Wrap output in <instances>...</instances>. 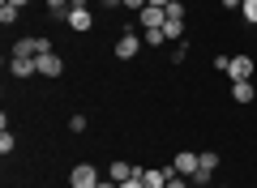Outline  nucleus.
Segmentation results:
<instances>
[{"label":"nucleus","mask_w":257,"mask_h":188,"mask_svg":"<svg viewBox=\"0 0 257 188\" xmlns=\"http://www.w3.org/2000/svg\"><path fill=\"white\" fill-rule=\"evenodd\" d=\"M73 5H86V9H90V0H73Z\"/></svg>","instance_id":"obj_29"},{"label":"nucleus","mask_w":257,"mask_h":188,"mask_svg":"<svg viewBox=\"0 0 257 188\" xmlns=\"http://www.w3.org/2000/svg\"><path fill=\"white\" fill-rule=\"evenodd\" d=\"M64 26L77 30V35H86V30L94 26V18H90V9H86V5H73V9L64 13Z\"/></svg>","instance_id":"obj_2"},{"label":"nucleus","mask_w":257,"mask_h":188,"mask_svg":"<svg viewBox=\"0 0 257 188\" xmlns=\"http://www.w3.org/2000/svg\"><path fill=\"white\" fill-rule=\"evenodd\" d=\"M167 188H193V184H189V175H176V171H172V179H167Z\"/></svg>","instance_id":"obj_20"},{"label":"nucleus","mask_w":257,"mask_h":188,"mask_svg":"<svg viewBox=\"0 0 257 188\" xmlns=\"http://www.w3.org/2000/svg\"><path fill=\"white\" fill-rule=\"evenodd\" d=\"M227 77L231 81H253V60L248 56H227Z\"/></svg>","instance_id":"obj_3"},{"label":"nucleus","mask_w":257,"mask_h":188,"mask_svg":"<svg viewBox=\"0 0 257 188\" xmlns=\"http://www.w3.org/2000/svg\"><path fill=\"white\" fill-rule=\"evenodd\" d=\"M219 188H227V184H219Z\"/></svg>","instance_id":"obj_30"},{"label":"nucleus","mask_w":257,"mask_h":188,"mask_svg":"<svg viewBox=\"0 0 257 188\" xmlns=\"http://www.w3.org/2000/svg\"><path fill=\"white\" fill-rule=\"evenodd\" d=\"M133 175H138V167H133V162H111V175H107V179L124 184V179H133Z\"/></svg>","instance_id":"obj_10"},{"label":"nucleus","mask_w":257,"mask_h":188,"mask_svg":"<svg viewBox=\"0 0 257 188\" xmlns=\"http://www.w3.org/2000/svg\"><path fill=\"white\" fill-rule=\"evenodd\" d=\"M197 167H202V162H197V154H189V150H180V154H176V162H172L176 175H189V179H193V171H197Z\"/></svg>","instance_id":"obj_6"},{"label":"nucleus","mask_w":257,"mask_h":188,"mask_svg":"<svg viewBox=\"0 0 257 188\" xmlns=\"http://www.w3.org/2000/svg\"><path fill=\"white\" fill-rule=\"evenodd\" d=\"M240 13H244L248 26H257V0H244V5H240Z\"/></svg>","instance_id":"obj_17"},{"label":"nucleus","mask_w":257,"mask_h":188,"mask_svg":"<svg viewBox=\"0 0 257 188\" xmlns=\"http://www.w3.org/2000/svg\"><path fill=\"white\" fill-rule=\"evenodd\" d=\"M138 52H142V39L133 35V30H124V35L116 39V60H133Z\"/></svg>","instance_id":"obj_5"},{"label":"nucleus","mask_w":257,"mask_h":188,"mask_svg":"<svg viewBox=\"0 0 257 188\" xmlns=\"http://www.w3.org/2000/svg\"><path fill=\"white\" fill-rule=\"evenodd\" d=\"M13 145H18V137H13L9 128H5V133H0V154H5V158H9V154H13Z\"/></svg>","instance_id":"obj_16"},{"label":"nucleus","mask_w":257,"mask_h":188,"mask_svg":"<svg viewBox=\"0 0 257 188\" xmlns=\"http://www.w3.org/2000/svg\"><path fill=\"white\" fill-rule=\"evenodd\" d=\"M103 5H107V9H124V0H103Z\"/></svg>","instance_id":"obj_27"},{"label":"nucleus","mask_w":257,"mask_h":188,"mask_svg":"<svg viewBox=\"0 0 257 188\" xmlns=\"http://www.w3.org/2000/svg\"><path fill=\"white\" fill-rule=\"evenodd\" d=\"M124 9H146V0H124Z\"/></svg>","instance_id":"obj_23"},{"label":"nucleus","mask_w":257,"mask_h":188,"mask_svg":"<svg viewBox=\"0 0 257 188\" xmlns=\"http://www.w3.org/2000/svg\"><path fill=\"white\" fill-rule=\"evenodd\" d=\"M94 188H120V184H116V179H99V184H94Z\"/></svg>","instance_id":"obj_25"},{"label":"nucleus","mask_w":257,"mask_h":188,"mask_svg":"<svg viewBox=\"0 0 257 188\" xmlns=\"http://www.w3.org/2000/svg\"><path fill=\"white\" fill-rule=\"evenodd\" d=\"M18 13H22V9H13V5H0V26H13Z\"/></svg>","instance_id":"obj_15"},{"label":"nucleus","mask_w":257,"mask_h":188,"mask_svg":"<svg viewBox=\"0 0 257 188\" xmlns=\"http://www.w3.org/2000/svg\"><path fill=\"white\" fill-rule=\"evenodd\" d=\"M163 13H167V22H184V5H180V0H172V5H163Z\"/></svg>","instance_id":"obj_13"},{"label":"nucleus","mask_w":257,"mask_h":188,"mask_svg":"<svg viewBox=\"0 0 257 188\" xmlns=\"http://www.w3.org/2000/svg\"><path fill=\"white\" fill-rule=\"evenodd\" d=\"M120 188H146V184H142V175H133V179H124Z\"/></svg>","instance_id":"obj_22"},{"label":"nucleus","mask_w":257,"mask_h":188,"mask_svg":"<svg viewBox=\"0 0 257 188\" xmlns=\"http://www.w3.org/2000/svg\"><path fill=\"white\" fill-rule=\"evenodd\" d=\"M193 188H197V184H193Z\"/></svg>","instance_id":"obj_32"},{"label":"nucleus","mask_w":257,"mask_h":188,"mask_svg":"<svg viewBox=\"0 0 257 188\" xmlns=\"http://www.w3.org/2000/svg\"><path fill=\"white\" fill-rule=\"evenodd\" d=\"M142 184L146 188H167V179H172V167H138Z\"/></svg>","instance_id":"obj_4"},{"label":"nucleus","mask_w":257,"mask_h":188,"mask_svg":"<svg viewBox=\"0 0 257 188\" xmlns=\"http://www.w3.org/2000/svg\"><path fill=\"white\" fill-rule=\"evenodd\" d=\"M223 9H240V5H244V0H219Z\"/></svg>","instance_id":"obj_24"},{"label":"nucleus","mask_w":257,"mask_h":188,"mask_svg":"<svg viewBox=\"0 0 257 188\" xmlns=\"http://www.w3.org/2000/svg\"><path fill=\"white\" fill-rule=\"evenodd\" d=\"M163 43H167L163 30H146V47H163Z\"/></svg>","instance_id":"obj_18"},{"label":"nucleus","mask_w":257,"mask_h":188,"mask_svg":"<svg viewBox=\"0 0 257 188\" xmlns=\"http://www.w3.org/2000/svg\"><path fill=\"white\" fill-rule=\"evenodd\" d=\"M69 128H73V133H86V116H82V111H77V116L69 120Z\"/></svg>","instance_id":"obj_21"},{"label":"nucleus","mask_w":257,"mask_h":188,"mask_svg":"<svg viewBox=\"0 0 257 188\" xmlns=\"http://www.w3.org/2000/svg\"><path fill=\"white\" fill-rule=\"evenodd\" d=\"M231 99L236 103H253V81H231Z\"/></svg>","instance_id":"obj_11"},{"label":"nucleus","mask_w":257,"mask_h":188,"mask_svg":"<svg viewBox=\"0 0 257 188\" xmlns=\"http://www.w3.org/2000/svg\"><path fill=\"white\" fill-rule=\"evenodd\" d=\"M39 73H43V77H60V73H64V60H60L56 52L39 56Z\"/></svg>","instance_id":"obj_8"},{"label":"nucleus","mask_w":257,"mask_h":188,"mask_svg":"<svg viewBox=\"0 0 257 188\" xmlns=\"http://www.w3.org/2000/svg\"><path fill=\"white\" fill-rule=\"evenodd\" d=\"M163 35H167V43H180V35H184V22H167V26H163Z\"/></svg>","instance_id":"obj_12"},{"label":"nucleus","mask_w":257,"mask_h":188,"mask_svg":"<svg viewBox=\"0 0 257 188\" xmlns=\"http://www.w3.org/2000/svg\"><path fill=\"white\" fill-rule=\"evenodd\" d=\"M99 179H103V175L94 171V162H77L73 175H69V188H94Z\"/></svg>","instance_id":"obj_1"},{"label":"nucleus","mask_w":257,"mask_h":188,"mask_svg":"<svg viewBox=\"0 0 257 188\" xmlns=\"http://www.w3.org/2000/svg\"><path fill=\"white\" fill-rule=\"evenodd\" d=\"M5 5H13V9H26V5H30V0H5Z\"/></svg>","instance_id":"obj_26"},{"label":"nucleus","mask_w":257,"mask_h":188,"mask_svg":"<svg viewBox=\"0 0 257 188\" xmlns=\"http://www.w3.org/2000/svg\"><path fill=\"white\" fill-rule=\"evenodd\" d=\"M146 5H155V9H163V5H172V0H146Z\"/></svg>","instance_id":"obj_28"},{"label":"nucleus","mask_w":257,"mask_h":188,"mask_svg":"<svg viewBox=\"0 0 257 188\" xmlns=\"http://www.w3.org/2000/svg\"><path fill=\"white\" fill-rule=\"evenodd\" d=\"M47 9H52V13H60V18H64V13L73 9V0H47Z\"/></svg>","instance_id":"obj_19"},{"label":"nucleus","mask_w":257,"mask_h":188,"mask_svg":"<svg viewBox=\"0 0 257 188\" xmlns=\"http://www.w3.org/2000/svg\"><path fill=\"white\" fill-rule=\"evenodd\" d=\"M142 26H146V30H163L167 26V13L155 9V5H146V9H142Z\"/></svg>","instance_id":"obj_9"},{"label":"nucleus","mask_w":257,"mask_h":188,"mask_svg":"<svg viewBox=\"0 0 257 188\" xmlns=\"http://www.w3.org/2000/svg\"><path fill=\"white\" fill-rule=\"evenodd\" d=\"M180 5H184V0H180Z\"/></svg>","instance_id":"obj_31"},{"label":"nucleus","mask_w":257,"mask_h":188,"mask_svg":"<svg viewBox=\"0 0 257 188\" xmlns=\"http://www.w3.org/2000/svg\"><path fill=\"white\" fill-rule=\"evenodd\" d=\"M197 162H202V171H210V175H214V167H219V154L206 150V154H197Z\"/></svg>","instance_id":"obj_14"},{"label":"nucleus","mask_w":257,"mask_h":188,"mask_svg":"<svg viewBox=\"0 0 257 188\" xmlns=\"http://www.w3.org/2000/svg\"><path fill=\"white\" fill-rule=\"evenodd\" d=\"M9 73H13L18 81H26V77H35V73H39V60H22V56H13V60H9Z\"/></svg>","instance_id":"obj_7"}]
</instances>
